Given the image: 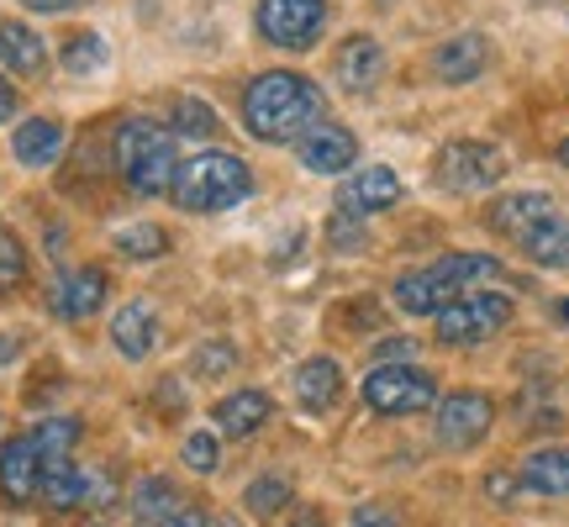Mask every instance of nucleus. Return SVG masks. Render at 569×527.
Returning <instances> with one entry per match:
<instances>
[{"instance_id":"nucleus-1","label":"nucleus","mask_w":569,"mask_h":527,"mask_svg":"<svg viewBox=\"0 0 569 527\" xmlns=\"http://www.w3.org/2000/svg\"><path fill=\"white\" fill-rule=\"evenodd\" d=\"M327 122V96L317 80L290 74V69H269L243 90V127L259 142H290Z\"/></svg>"},{"instance_id":"nucleus-2","label":"nucleus","mask_w":569,"mask_h":527,"mask_svg":"<svg viewBox=\"0 0 569 527\" xmlns=\"http://www.w3.org/2000/svg\"><path fill=\"white\" fill-rule=\"evenodd\" d=\"M248 190H253V169H248L238 153L206 148V153L180 163L169 196H174V206H184V211H232L238 201H248Z\"/></svg>"},{"instance_id":"nucleus-3","label":"nucleus","mask_w":569,"mask_h":527,"mask_svg":"<svg viewBox=\"0 0 569 527\" xmlns=\"http://www.w3.org/2000/svg\"><path fill=\"white\" fill-rule=\"evenodd\" d=\"M111 142H117V169L127 175V185H132L138 196H163V190H174L180 153H174V138H169L159 122L127 117Z\"/></svg>"},{"instance_id":"nucleus-4","label":"nucleus","mask_w":569,"mask_h":527,"mask_svg":"<svg viewBox=\"0 0 569 527\" xmlns=\"http://www.w3.org/2000/svg\"><path fill=\"white\" fill-rule=\"evenodd\" d=\"M365 406L380 417H417L438 406V380L417 365H375L365 380Z\"/></svg>"},{"instance_id":"nucleus-5","label":"nucleus","mask_w":569,"mask_h":527,"mask_svg":"<svg viewBox=\"0 0 569 527\" xmlns=\"http://www.w3.org/2000/svg\"><path fill=\"white\" fill-rule=\"evenodd\" d=\"M507 322H511L507 296H496V290H475V296H453V301L438 311V338L453 344V348H469V344L496 338Z\"/></svg>"},{"instance_id":"nucleus-6","label":"nucleus","mask_w":569,"mask_h":527,"mask_svg":"<svg viewBox=\"0 0 569 527\" xmlns=\"http://www.w3.org/2000/svg\"><path fill=\"white\" fill-rule=\"evenodd\" d=\"M501 175H507L501 148L475 142V138L448 142L443 153H438V163H432V180L443 185V190H459V196H480V190H490Z\"/></svg>"},{"instance_id":"nucleus-7","label":"nucleus","mask_w":569,"mask_h":527,"mask_svg":"<svg viewBox=\"0 0 569 527\" xmlns=\"http://www.w3.org/2000/svg\"><path fill=\"white\" fill-rule=\"evenodd\" d=\"M253 21H259V32H264L274 48L306 53V48H317V38H322L327 0H259Z\"/></svg>"},{"instance_id":"nucleus-8","label":"nucleus","mask_w":569,"mask_h":527,"mask_svg":"<svg viewBox=\"0 0 569 527\" xmlns=\"http://www.w3.org/2000/svg\"><path fill=\"white\" fill-rule=\"evenodd\" d=\"M496 422V401L486 390H453L438 401V444L443 448H475Z\"/></svg>"},{"instance_id":"nucleus-9","label":"nucleus","mask_w":569,"mask_h":527,"mask_svg":"<svg viewBox=\"0 0 569 527\" xmlns=\"http://www.w3.org/2000/svg\"><path fill=\"white\" fill-rule=\"evenodd\" d=\"M559 217V206H553L549 190H517V196H501V201H490L486 222L501 232V238H532L538 227H549Z\"/></svg>"},{"instance_id":"nucleus-10","label":"nucleus","mask_w":569,"mask_h":527,"mask_svg":"<svg viewBox=\"0 0 569 527\" xmlns=\"http://www.w3.org/2000/svg\"><path fill=\"white\" fill-rule=\"evenodd\" d=\"M359 159V138L338 122H317L311 132H301V163L311 175H348Z\"/></svg>"},{"instance_id":"nucleus-11","label":"nucleus","mask_w":569,"mask_h":527,"mask_svg":"<svg viewBox=\"0 0 569 527\" xmlns=\"http://www.w3.org/2000/svg\"><path fill=\"white\" fill-rule=\"evenodd\" d=\"M396 201H401V180H396V169H380V163L348 175L343 190H338L343 217H375V211H390Z\"/></svg>"},{"instance_id":"nucleus-12","label":"nucleus","mask_w":569,"mask_h":527,"mask_svg":"<svg viewBox=\"0 0 569 527\" xmlns=\"http://www.w3.org/2000/svg\"><path fill=\"white\" fill-rule=\"evenodd\" d=\"M0 490H6L11 507H27L42 490V454H38V444H32V432H27V438H11V444L0 448Z\"/></svg>"},{"instance_id":"nucleus-13","label":"nucleus","mask_w":569,"mask_h":527,"mask_svg":"<svg viewBox=\"0 0 569 527\" xmlns=\"http://www.w3.org/2000/svg\"><path fill=\"white\" fill-rule=\"evenodd\" d=\"M490 63V42L480 38V32H453L448 42H438L432 48V74L443 84H469L480 80Z\"/></svg>"},{"instance_id":"nucleus-14","label":"nucleus","mask_w":569,"mask_h":527,"mask_svg":"<svg viewBox=\"0 0 569 527\" xmlns=\"http://www.w3.org/2000/svg\"><path fill=\"white\" fill-rule=\"evenodd\" d=\"M332 74H338V84H343V90L365 96V90H375V84H380V74H386V48L359 32V38H348L343 48H338Z\"/></svg>"},{"instance_id":"nucleus-15","label":"nucleus","mask_w":569,"mask_h":527,"mask_svg":"<svg viewBox=\"0 0 569 527\" xmlns=\"http://www.w3.org/2000/svg\"><path fill=\"white\" fill-rule=\"evenodd\" d=\"M106 301V269H74V275H63L53 285V311H59L63 322H84V317H96Z\"/></svg>"},{"instance_id":"nucleus-16","label":"nucleus","mask_w":569,"mask_h":527,"mask_svg":"<svg viewBox=\"0 0 569 527\" xmlns=\"http://www.w3.org/2000/svg\"><path fill=\"white\" fill-rule=\"evenodd\" d=\"M338 396H343V369H338V359L317 354V359H306V365L296 369V401H301L311 417L332 411Z\"/></svg>"},{"instance_id":"nucleus-17","label":"nucleus","mask_w":569,"mask_h":527,"mask_svg":"<svg viewBox=\"0 0 569 527\" xmlns=\"http://www.w3.org/2000/svg\"><path fill=\"white\" fill-rule=\"evenodd\" d=\"M153 338H159V317H153V306H122L117 317H111V344L122 348L127 359H148L153 354Z\"/></svg>"},{"instance_id":"nucleus-18","label":"nucleus","mask_w":569,"mask_h":527,"mask_svg":"<svg viewBox=\"0 0 569 527\" xmlns=\"http://www.w3.org/2000/svg\"><path fill=\"white\" fill-rule=\"evenodd\" d=\"M0 59L11 63V74H42L48 69V42L27 21H0Z\"/></svg>"},{"instance_id":"nucleus-19","label":"nucleus","mask_w":569,"mask_h":527,"mask_svg":"<svg viewBox=\"0 0 569 527\" xmlns=\"http://www.w3.org/2000/svg\"><path fill=\"white\" fill-rule=\"evenodd\" d=\"M217 427H222L227 438H248V432H259L269 422V396L264 390H238V396H222L217 401Z\"/></svg>"},{"instance_id":"nucleus-20","label":"nucleus","mask_w":569,"mask_h":527,"mask_svg":"<svg viewBox=\"0 0 569 527\" xmlns=\"http://www.w3.org/2000/svg\"><path fill=\"white\" fill-rule=\"evenodd\" d=\"M59 153H63V127L53 117H27L17 127V159L27 169H48Z\"/></svg>"},{"instance_id":"nucleus-21","label":"nucleus","mask_w":569,"mask_h":527,"mask_svg":"<svg viewBox=\"0 0 569 527\" xmlns=\"http://www.w3.org/2000/svg\"><path fill=\"white\" fill-rule=\"evenodd\" d=\"M448 301H453V290H448L432 269H422V275H401V280H396V306H401L407 317H438Z\"/></svg>"},{"instance_id":"nucleus-22","label":"nucleus","mask_w":569,"mask_h":527,"mask_svg":"<svg viewBox=\"0 0 569 527\" xmlns=\"http://www.w3.org/2000/svg\"><path fill=\"white\" fill-rule=\"evenodd\" d=\"M522 486L538 496H569V448H532L522 459Z\"/></svg>"},{"instance_id":"nucleus-23","label":"nucleus","mask_w":569,"mask_h":527,"mask_svg":"<svg viewBox=\"0 0 569 527\" xmlns=\"http://www.w3.org/2000/svg\"><path fill=\"white\" fill-rule=\"evenodd\" d=\"M432 275L448 285V290H459V285H486V280H501L507 269L496 253H448V259L432 264Z\"/></svg>"},{"instance_id":"nucleus-24","label":"nucleus","mask_w":569,"mask_h":527,"mask_svg":"<svg viewBox=\"0 0 569 527\" xmlns=\"http://www.w3.org/2000/svg\"><path fill=\"white\" fill-rule=\"evenodd\" d=\"M522 253L532 264H543V269H569V222L553 217L549 227H538L532 238H522Z\"/></svg>"},{"instance_id":"nucleus-25","label":"nucleus","mask_w":569,"mask_h":527,"mask_svg":"<svg viewBox=\"0 0 569 527\" xmlns=\"http://www.w3.org/2000/svg\"><path fill=\"white\" fill-rule=\"evenodd\" d=\"M42 496H48L59 511L80 507L84 501V475L69 465V459H53V465H42Z\"/></svg>"},{"instance_id":"nucleus-26","label":"nucleus","mask_w":569,"mask_h":527,"mask_svg":"<svg viewBox=\"0 0 569 527\" xmlns=\"http://www.w3.org/2000/svg\"><path fill=\"white\" fill-rule=\"evenodd\" d=\"M63 69H69V74H101L106 69V59H111V53H106V42H101V32H69V42H63Z\"/></svg>"},{"instance_id":"nucleus-27","label":"nucleus","mask_w":569,"mask_h":527,"mask_svg":"<svg viewBox=\"0 0 569 527\" xmlns=\"http://www.w3.org/2000/svg\"><path fill=\"white\" fill-rule=\"evenodd\" d=\"M32 444H38L42 465H53V459H69V448L80 444V422H74V417H48V422L32 427Z\"/></svg>"},{"instance_id":"nucleus-28","label":"nucleus","mask_w":569,"mask_h":527,"mask_svg":"<svg viewBox=\"0 0 569 527\" xmlns=\"http://www.w3.org/2000/svg\"><path fill=\"white\" fill-rule=\"evenodd\" d=\"M174 507H180V501H174V486H169L163 475H148V480H138V490H132V511H138L142 523H163Z\"/></svg>"},{"instance_id":"nucleus-29","label":"nucleus","mask_w":569,"mask_h":527,"mask_svg":"<svg viewBox=\"0 0 569 527\" xmlns=\"http://www.w3.org/2000/svg\"><path fill=\"white\" fill-rule=\"evenodd\" d=\"M117 248H122L127 259H159L163 248H169V232L153 222H138V227H122L117 232Z\"/></svg>"},{"instance_id":"nucleus-30","label":"nucleus","mask_w":569,"mask_h":527,"mask_svg":"<svg viewBox=\"0 0 569 527\" xmlns=\"http://www.w3.org/2000/svg\"><path fill=\"white\" fill-rule=\"evenodd\" d=\"M284 501H290V480H284V475H259V480L248 486V511H253V517H280Z\"/></svg>"},{"instance_id":"nucleus-31","label":"nucleus","mask_w":569,"mask_h":527,"mask_svg":"<svg viewBox=\"0 0 569 527\" xmlns=\"http://www.w3.org/2000/svg\"><path fill=\"white\" fill-rule=\"evenodd\" d=\"M174 132H180V138H211V132H217L211 106L196 101V96H184V101L174 106Z\"/></svg>"},{"instance_id":"nucleus-32","label":"nucleus","mask_w":569,"mask_h":527,"mask_svg":"<svg viewBox=\"0 0 569 527\" xmlns=\"http://www.w3.org/2000/svg\"><path fill=\"white\" fill-rule=\"evenodd\" d=\"M232 365H238L232 344H201V348H196V359H190V369H196L201 380H217V375H227Z\"/></svg>"},{"instance_id":"nucleus-33","label":"nucleus","mask_w":569,"mask_h":527,"mask_svg":"<svg viewBox=\"0 0 569 527\" xmlns=\"http://www.w3.org/2000/svg\"><path fill=\"white\" fill-rule=\"evenodd\" d=\"M184 465L196 469V475H211V469L222 465V448H217V438H211V432H190V438H184Z\"/></svg>"},{"instance_id":"nucleus-34","label":"nucleus","mask_w":569,"mask_h":527,"mask_svg":"<svg viewBox=\"0 0 569 527\" xmlns=\"http://www.w3.org/2000/svg\"><path fill=\"white\" fill-rule=\"evenodd\" d=\"M27 275V253H21L17 232L11 227H0V285H17Z\"/></svg>"},{"instance_id":"nucleus-35","label":"nucleus","mask_w":569,"mask_h":527,"mask_svg":"<svg viewBox=\"0 0 569 527\" xmlns=\"http://www.w3.org/2000/svg\"><path fill=\"white\" fill-rule=\"evenodd\" d=\"M332 243L343 248V253H359V248H369V232L365 227H353L348 217H338V222H332Z\"/></svg>"},{"instance_id":"nucleus-36","label":"nucleus","mask_w":569,"mask_h":527,"mask_svg":"<svg viewBox=\"0 0 569 527\" xmlns=\"http://www.w3.org/2000/svg\"><path fill=\"white\" fill-rule=\"evenodd\" d=\"M111 496H117L111 475H84V501L90 507H111Z\"/></svg>"},{"instance_id":"nucleus-37","label":"nucleus","mask_w":569,"mask_h":527,"mask_svg":"<svg viewBox=\"0 0 569 527\" xmlns=\"http://www.w3.org/2000/svg\"><path fill=\"white\" fill-rule=\"evenodd\" d=\"M348 527H401V523H396V511L390 507H359Z\"/></svg>"},{"instance_id":"nucleus-38","label":"nucleus","mask_w":569,"mask_h":527,"mask_svg":"<svg viewBox=\"0 0 569 527\" xmlns=\"http://www.w3.org/2000/svg\"><path fill=\"white\" fill-rule=\"evenodd\" d=\"M163 527H211V523H206L201 507H174L169 517H163Z\"/></svg>"},{"instance_id":"nucleus-39","label":"nucleus","mask_w":569,"mask_h":527,"mask_svg":"<svg viewBox=\"0 0 569 527\" xmlns=\"http://www.w3.org/2000/svg\"><path fill=\"white\" fill-rule=\"evenodd\" d=\"M17 90H11V80H0V122H11L17 117Z\"/></svg>"},{"instance_id":"nucleus-40","label":"nucleus","mask_w":569,"mask_h":527,"mask_svg":"<svg viewBox=\"0 0 569 527\" xmlns=\"http://www.w3.org/2000/svg\"><path fill=\"white\" fill-rule=\"evenodd\" d=\"M486 490H496V501L507 507V501H511V490H517V480H511V475H490Z\"/></svg>"},{"instance_id":"nucleus-41","label":"nucleus","mask_w":569,"mask_h":527,"mask_svg":"<svg viewBox=\"0 0 569 527\" xmlns=\"http://www.w3.org/2000/svg\"><path fill=\"white\" fill-rule=\"evenodd\" d=\"M380 354H386V359H411V338H390Z\"/></svg>"},{"instance_id":"nucleus-42","label":"nucleus","mask_w":569,"mask_h":527,"mask_svg":"<svg viewBox=\"0 0 569 527\" xmlns=\"http://www.w3.org/2000/svg\"><path fill=\"white\" fill-rule=\"evenodd\" d=\"M21 6H32V11H69L74 0H21Z\"/></svg>"},{"instance_id":"nucleus-43","label":"nucleus","mask_w":569,"mask_h":527,"mask_svg":"<svg viewBox=\"0 0 569 527\" xmlns=\"http://www.w3.org/2000/svg\"><path fill=\"white\" fill-rule=\"evenodd\" d=\"M559 163H565V169H569V138L559 142Z\"/></svg>"},{"instance_id":"nucleus-44","label":"nucleus","mask_w":569,"mask_h":527,"mask_svg":"<svg viewBox=\"0 0 569 527\" xmlns=\"http://www.w3.org/2000/svg\"><path fill=\"white\" fill-rule=\"evenodd\" d=\"M211 527H238V523H227V517H222V523H211Z\"/></svg>"},{"instance_id":"nucleus-45","label":"nucleus","mask_w":569,"mask_h":527,"mask_svg":"<svg viewBox=\"0 0 569 527\" xmlns=\"http://www.w3.org/2000/svg\"><path fill=\"white\" fill-rule=\"evenodd\" d=\"M559 311H565V322H569V301H565V306H559Z\"/></svg>"},{"instance_id":"nucleus-46","label":"nucleus","mask_w":569,"mask_h":527,"mask_svg":"<svg viewBox=\"0 0 569 527\" xmlns=\"http://www.w3.org/2000/svg\"><path fill=\"white\" fill-rule=\"evenodd\" d=\"M380 6H390V0H380Z\"/></svg>"}]
</instances>
